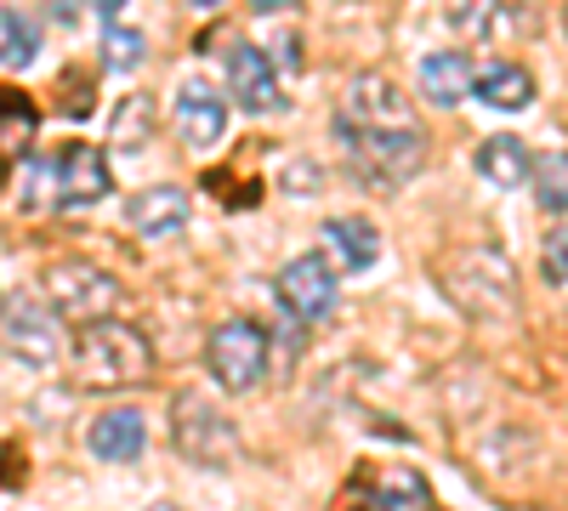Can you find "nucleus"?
Instances as JSON below:
<instances>
[{"mask_svg": "<svg viewBox=\"0 0 568 511\" xmlns=\"http://www.w3.org/2000/svg\"><path fill=\"white\" fill-rule=\"evenodd\" d=\"M149 369H154V347L136 324L98 318L74 330V376L85 387H136L149 381Z\"/></svg>", "mask_w": 568, "mask_h": 511, "instance_id": "nucleus-1", "label": "nucleus"}, {"mask_svg": "<svg viewBox=\"0 0 568 511\" xmlns=\"http://www.w3.org/2000/svg\"><path fill=\"white\" fill-rule=\"evenodd\" d=\"M438 278H444V296L471 318H511L517 313V278H511V262L495 245L449 251L438 262Z\"/></svg>", "mask_w": 568, "mask_h": 511, "instance_id": "nucleus-2", "label": "nucleus"}, {"mask_svg": "<svg viewBox=\"0 0 568 511\" xmlns=\"http://www.w3.org/2000/svg\"><path fill=\"white\" fill-rule=\"evenodd\" d=\"M336 136L347 143V165L353 176H364L369 188H398V182H409L426 160V143L420 131H364V125H347L336 120Z\"/></svg>", "mask_w": 568, "mask_h": 511, "instance_id": "nucleus-3", "label": "nucleus"}, {"mask_svg": "<svg viewBox=\"0 0 568 511\" xmlns=\"http://www.w3.org/2000/svg\"><path fill=\"white\" fill-rule=\"evenodd\" d=\"M40 278H45V302H52V313L80 324V330H85V324H98V318H114V307H120V278L103 273L98 262L58 256Z\"/></svg>", "mask_w": 568, "mask_h": 511, "instance_id": "nucleus-4", "label": "nucleus"}, {"mask_svg": "<svg viewBox=\"0 0 568 511\" xmlns=\"http://www.w3.org/2000/svg\"><path fill=\"white\" fill-rule=\"evenodd\" d=\"M171 438L182 449V460H194V467H233L240 460V432H233V421L205 403V392H176L171 398Z\"/></svg>", "mask_w": 568, "mask_h": 511, "instance_id": "nucleus-5", "label": "nucleus"}, {"mask_svg": "<svg viewBox=\"0 0 568 511\" xmlns=\"http://www.w3.org/2000/svg\"><path fill=\"white\" fill-rule=\"evenodd\" d=\"M205 364L222 392H251L267 376V330L256 318H222L205 336Z\"/></svg>", "mask_w": 568, "mask_h": 511, "instance_id": "nucleus-6", "label": "nucleus"}, {"mask_svg": "<svg viewBox=\"0 0 568 511\" xmlns=\"http://www.w3.org/2000/svg\"><path fill=\"white\" fill-rule=\"evenodd\" d=\"M273 290H278V307L291 313L296 324H318L329 307H336V267H329L318 251H307V256L278 267Z\"/></svg>", "mask_w": 568, "mask_h": 511, "instance_id": "nucleus-7", "label": "nucleus"}, {"mask_svg": "<svg viewBox=\"0 0 568 511\" xmlns=\"http://www.w3.org/2000/svg\"><path fill=\"white\" fill-rule=\"evenodd\" d=\"M342 511H433V483H426L415 467L387 460V467L358 472L353 505H342Z\"/></svg>", "mask_w": 568, "mask_h": 511, "instance_id": "nucleus-8", "label": "nucleus"}, {"mask_svg": "<svg viewBox=\"0 0 568 511\" xmlns=\"http://www.w3.org/2000/svg\"><path fill=\"white\" fill-rule=\"evenodd\" d=\"M227 98L240 103L245 114H284V91H278L273 58L262 52V45L240 40L227 52Z\"/></svg>", "mask_w": 568, "mask_h": 511, "instance_id": "nucleus-9", "label": "nucleus"}, {"mask_svg": "<svg viewBox=\"0 0 568 511\" xmlns=\"http://www.w3.org/2000/svg\"><path fill=\"white\" fill-rule=\"evenodd\" d=\"M336 120L364 125V131H415L404 91H398L387 74H353L347 103H342V114H336Z\"/></svg>", "mask_w": 568, "mask_h": 511, "instance_id": "nucleus-10", "label": "nucleus"}, {"mask_svg": "<svg viewBox=\"0 0 568 511\" xmlns=\"http://www.w3.org/2000/svg\"><path fill=\"white\" fill-rule=\"evenodd\" d=\"M227 131V103L211 80H182L176 85V136L187 149H211Z\"/></svg>", "mask_w": 568, "mask_h": 511, "instance_id": "nucleus-11", "label": "nucleus"}, {"mask_svg": "<svg viewBox=\"0 0 568 511\" xmlns=\"http://www.w3.org/2000/svg\"><path fill=\"white\" fill-rule=\"evenodd\" d=\"M125 227L142 239H171L187 227V188L176 182H154V188H136L125 200Z\"/></svg>", "mask_w": 568, "mask_h": 511, "instance_id": "nucleus-12", "label": "nucleus"}, {"mask_svg": "<svg viewBox=\"0 0 568 511\" xmlns=\"http://www.w3.org/2000/svg\"><path fill=\"white\" fill-rule=\"evenodd\" d=\"M52 176H58V200L63 205H98L109 194V154L98 143H69L52 160Z\"/></svg>", "mask_w": 568, "mask_h": 511, "instance_id": "nucleus-13", "label": "nucleus"}, {"mask_svg": "<svg viewBox=\"0 0 568 511\" xmlns=\"http://www.w3.org/2000/svg\"><path fill=\"white\" fill-rule=\"evenodd\" d=\"M7 352L23 358L29 369H52L58 352H63V336H58L52 313H40L34 302H18V307L7 313Z\"/></svg>", "mask_w": 568, "mask_h": 511, "instance_id": "nucleus-14", "label": "nucleus"}, {"mask_svg": "<svg viewBox=\"0 0 568 511\" xmlns=\"http://www.w3.org/2000/svg\"><path fill=\"white\" fill-rule=\"evenodd\" d=\"M85 443L98 460H109V467H125V460H136L142 443H149V421H142V409H103L98 421H91Z\"/></svg>", "mask_w": 568, "mask_h": 511, "instance_id": "nucleus-15", "label": "nucleus"}, {"mask_svg": "<svg viewBox=\"0 0 568 511\" xmlns=\"http://www.w3.org/2000/svg\"><path fill=\"white\" fill-rule=\"evenodd\" d=\"M471 85H478V69H471L466 52H426L420 58V91L433 109H455Z\"/></svg>", "mask_w": 568, "mask_h": 511, "instance_id": "nucleus-16", "label": "nucleus"}, {"mask_svg": "<svg viewBox=\"0 0 568 511\" xmlns=\"http://www.w3.org/2000/svg\"><path fill=\"white\" fill-rule=\"evenodd\" d=\"M529 165H535V154L524 149V136H484L478 143V176L489 182V188H524L529 182Z\"/></svg>", "mask_w": 568, "mask_h": 511, "instance_id": "nucleus-17", "label": "nucleus"}, {"mask_svg": "<svg viewBox=\"0 0 568 511\" xmlns=\"http://www.w3.org/2000/svg\"><path fill=\"white\" fill-rule=\"evenodd\" d=\"M324 245L336 251L342 267H353V273L375 267V256H382V234H375V222H364V216H329L324 222Z\"/></svg>", "mask_w": 568, "mask_h": 511, "instance_id": "nucleus-18", "label": "nucleus"}, {"mask_svg": "<svg viewBox=\"0 0 568 511\" xmlns=\"http://www.w3.org/2000/svg\"><path fill=\"white\" fill-rule=\"evenodd\" d=\"M34 125H40V109L23 98V91L0 85V165H12V160H23V154H29Z\"/></svg>", "mask_w": 568, "mask_h": 511, "instance_id": "nucleus-19", "label": "nucleus"}, {"mask_svg": "<svg viewBox=\"0 0 568 511\" xmlns=\"http://www.w3.org/2000/svg\"><path fill=\"white\" fill-rule=\"evenodd\" d=\"M478 98L489 103V109H529L535 103V80H529V69L524 63H489L484 74H478Z\"/></svg>", "mask_w": 568, "mask_h": 511, "instance_id": "nucleus-20", "label": "nucleus"}, {"mask_svg": "<svg viewBox=\"0 0 568 511\" xmlns=\"http://www.w3.org/2000/svg\"><path fill=\"white\" fill-rule=\"evenodd\" d=\"M40 58V23L18 7H0V69H29Z\"/></svg>", "mask_w": 568, "mask_h": 511, "instance_id": "nucleus-21", "label": "nucleus"}, {"mask_svg": "<svg viewBox=\"0 0 568 511\" xmlns=\"http://www.w3.org/2000/svg\"><path fill=\"white\" fill-rule=\"evenodd\" d=\"M529 188L546 211H568V149H551V154H535L529 165Z\"/></svg>", "mask_w": 568, "mask_h": 511, "instance_id": "nucleus-22", "label": "nucleus"}, {"mask_svg": "<svg viewBox=\"0 0 568 511\" xmlns=\"http://www.w3.org/2000/svg\"><path fill=\"white\" fill-rule=\"evenodd\" d=\"M103 63L120 69V74H131V69L149 63V40H142V29H114V23H109V34H103Z\"/></svg>", "mask_w": 568, "mask_h": 511, "instance_id": "nucleus-23", "label": "nucleus"}, {"mask_svg": "<svg viewBox=\"0 0 568 511\" xmlns=\"http://www.w3.org/2000/svg\"><path fill=\"white\" fill-rule=\"evenodd\" d=\"M149 125H154V103L149 98H125V109L114 120V143L120 149H142L149 143Z\"/></svg>", "mask_w": 568, "mask_h": 511, "instance_id": "nucleus-24", "label": "nucleus"}, {"mask_svg": "<svg viewBox=\"0 0 568 511\" xmlns=\"http://www.w3.org/2000/svg\"><path fill=\"white\" fill-rule=\"evenodd\" d=\"M540 273L551 278V285H568V222L546 234V245H540Z\"/></svg>", "mask_w": 568, "mask_h": 511, "instance_id": "nucleus-25", "label": "nucleus"}, {"mask_svg": "<svg viewBox=\"0 0 568 511\" xmlns=\"http://www.w3.org/2000/svg\"><path fill=\"white\" fill-rule=\"evenodd\" d=\"M449 23L460 29V34H489L495 29V7H449Z\"/></svg>", "mask_w": 568, "mask_h": 511, "instance_id": "nucleus-26", "label": "nucleus"}, {"mask_svg": "<svg viewBox=\"0 0 568 511\" xmlns=\"http://www.w3.org/2000/svg\"><path fill=\"white\" fill-rule=\"evenodd\" d=\"M63 114H74V120L91 114V80L85 74H63Z\"/></svg>", "mask_w": 568, "mask_h": 511, "instance_id": "nucleus-27", "label": "nucleus"}, {"mask_svg": "<svg viewBox=\"0 0 568 511\" xmlns=\"http://www.w3.org/2000/svg\"><path fill=\"white\" fill-rule=\"evenodd\" d=\"M278 63H284V69H302V40H296V34L278 40Z\"/></svg>", "mask_w": 568, "mask_h": 511, "instance_id": "nucleus-28", "label": "nucleus"}, {"mask_svg": "<svg viewBox=\"0 0 568 511\" xmlns=\"http://www.w3.org/2000/svg\"><path fill=\"white\" fill-rule=\"evenodd\" d=\"M149 511H182V505H171V500H154V505H149Z\"/></svg>", "mask_w": 568, "mask_h": 511, "instance_id": "nucleus-29", "label": "nucleus"}, {"mask_svg": "<svg viewBox=\"0 0 568 511\" xmlns=\"http://www.w3.org/2000/svg\"><path fill=\"white\" fill-rule=\"evenodd\" d=\"M0 313H7V296H0Z\"/></svg>", "mask_w": 568, "mask_h": 511, "instance_id": "nucleus-30", "label": "nucleus"}]
</instances>
